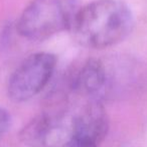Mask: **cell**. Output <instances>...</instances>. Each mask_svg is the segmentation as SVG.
Masks as SVG:
<instances>
[{"label":"cell","mask_w":147,"mask_h":147,"mask_svg":"<svg viewBox=\"0 0 147 147\" xmlns=\"http://www.w3.org/2000/svg\"><path fill=\"white\" fill-rule=\"evenodd\" d=\"M10 126V114L4 108L0 107V138L7 131Z\"/></svg>","instance_id":"cell-6"},{"label":"cell","mask_w":147,"mask_h":147,"mask_svg":"<svg viewBox=\"0 0 147 147\" xmlns=\"http://www.w3.org/2000/svg\"><path fill=\"white\" fill-rule=\"evenodd\" d=\"M79 105L72 109V147H99L109 127L101 100L84 99Z\"/></svg>","instance_id":"cell-4"},{"label":"cell","mask_w":147,"mask_h":147,"mask_svg":"<svg viewBox=\"0 0 147 147\" xmlns=\"http://www.w3.org/2000/svg\"><path fill=\"white\" fill-rule=\"evenodd\" d=\"M57 57L49 52L27 56L12 72L8 80V96L14 102L27 101L38 94L53 77Z\"/></svg>","instance_id":"cell-3"},{"label":"cell","mask_w":147,"mask_h":147,"mask_svg":"<svg viewBox=\"0 0 147 147\" xmlns=\"http://www.w3.org/2000/svg\"><path fill=\"white\" fill-rule=\"evenodd\" d=\"M77 0H31L16 24L22 37L42 41L70 29L78 11Z\"/></svg>","instance_id":"cell-2"},{"label":"cell","mask_w":147,"mask_h":147,"mask_svg":"<svg viewBox=\"0 0 147 147\" xmlns=\"http://www.w3.org/2000/svg\"><path fill=\"white\" fill-rule=\"evenodd\" d=\"M134 25V14L125 2L95 0L77 11L70 30L82 46L105 49L125 40Z\"/></svg>","instance_id":"cell-1"},{"label":"cell","mask_w":147,"mask_h":147,"mask_svg":"<svg viewBox=\"0 0 147 147\" xmlns=\"http://www.w3.org/2000/svg\"><path fill=\"white\" fill-rule=\"evenodd\" d=\"M71 90L82 99L101 100L109 85V73L104 62L89 59L81 65L71 79Z\"/></svg>","instance_id":"cell-5"}]
</instances>
